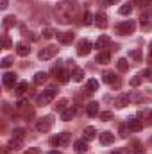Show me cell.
<instances>
[{"mask_svg": "<svg viewBox=\"0 0 152 154\" xmlns=\"http://www.w3.org/2000/svg\"><path fill=\"white\" fill-rule=\"evenodd\" d=\"M66 106H68V99H59L54 108H56V111H61V113H63V111L66 109Z\"/></svg>", "mask_w": 152, "mask_h": 154, "instance_id": "4316f807", "label": "cell"}, {"mask_svg": "<svg viewBox=\"0 0 152 154\" xmlns=\"http://www.w3.org/2000/svg\"><path fill=\"white\" fill-rule=\"evenodd\" d=\"M131 11H132V4H129V2H127V4H123V5L120 7V11H118V13H120V14H123V16H127V14H131Z\"/></svg>", "mask_w": 152, "mask_h": 154, "instance_id": "f546056e", "label": "cell"}, {"mask_svg": "<svg viewBox=\"0 0 152 154\" xmlns=\"http://www.w3.org/2000/svg\"><path fill=\"white\" fill-rule=\"evenodd\" d=\"M2 43H4V48H11V39H9V36H7V34H4Z\"/></svg>", "mask_w": 152, "mask_h": 154, "instance_id": "f35d334b", "label": "cell"}, {"mask_svg": "<svg viewBox=\"0 0 152 154\" xmlns=\"http://www.w3.org/2000/svg\"><path fill=\"white\" fill-rule=\"evenodd\" d=\"M129 57H131V59H134V61H141V57H143V56H141V52H140V50H131V52H129Z\"/></svg>", "mask_w": 152, "mask_h": 154, "instance_id": "d6a6232c", "label": "cell"}, {"mask_svg": "<svg viewBox=\"0 0 152 154\" xmlns=\"http://www.w3.org/2000/svg\"><path fill=\"white\" fill-rule=\"evenodd\" d=\"M13 134H14L13 138H23V129H14Z\"/></svg>", "mask_w": 152, "mask_h": 154, "instance_id": "b9f144b4", "label": "cell"}, {"mask_svg": "<svg viewBox=\"0 0 152 154\" xmlns=\"http://www.w3.org/2000/svg\"><path fill=\"white\" fill-rule=\"evenodd\" d=\"M2 81H4V84H5L7 88H13V86L16 84V74H13V72H5L4 77H2Z\"/></svg>", "mask_w": 152, "mask_h": 154, "instance_id": "7c38bea8", "label": "cell"}, {"mask_svg": "<svg viewBox=\"0 0 152 154\" xmlns=\"http://www.w3.org/2000/svg\"><path fill=\"white\" fill-rule=\"evenodd\" d=\"M25 154H38V151H36V149H31V151H27Z\"/></svg>", "mask_w": 152, "mask_h": 154, "instance_id": "c3c4849f", "label": "cell"}, {"mask_svg": "<svg viewBox=\"0 0 152 154\" xmlns=\"http://www.w3.org/2000/svg\"><path fill=\"white\" fill-rule=\"evenodd\" d=\"M95 25H97L99 29H106V27H108V14H106L104 11H99V13L95 14Z\"/></svg>", "mask_w": 152, "mask_h": 154, "instance_id": "9c48e42d", "label": "cell"}, {"mask_svg": "<svg viewBox=\"0 0 152 154\" xmlns=\"http://www.w3.org/2000/svg\"><path fill=\"white\" fill-rule=\"evenodd\" d=\"M102 77H104V82H108L109 86H116V88L120 86V79H118V75H116L114 72H111V70H106Z\"/></svg>", "mask_w": 152, "mask_h": 154, "instance_id": "ba28073f", "label": "cell"}, {"mask_svg": "<svg viewBox=\"0 0 152 154\" xmlns=\"http://www.w3.org/2000/svg\"><path fill=\"white\" fill-rule=\"evenodd\" d=\"M57 52H59V48L54 47V45H50V47H45L43 50H39L38 57L41 61H48V59H52L54 56H57Z\"/></svg>", "mask_w": 152, "mask_h": 154, "instance_id": "5b68a950", "label": "cell"}, {"mask_svg": "<svg viewBox=\"0 0 152 154\" xmlns=\"http://www.w3.org/2000/svg\"><path fill=\"white\" fill-rule=\"evenodd\" d=\"M54 75L59 79V82H68V79H70V72H66V70H63V68H54Z\"/></svg>", "mask_w": 152, "mask_h": 154, "instance_id": "4fadbf2b", "label": "cell"}, {"mask_svg": "<svg viewBox=\"0 0 152 154\" xmlns=\"http://www.w3.org/2000/svg\"><path fill=\"white\" fill-rule=\"evenodd\" d=\"M52 125H54V116L47 115V116H43V118H39L38 120L36 129H38L39 133H48V131L52 129Z\"/></svg>", "mask_w": 152, "mask_h": 154, "instance_id": "277c9868", "label": "cell"}, {"mask_svg": "<svg viewBox=\"0 0 152 154\" xmlns=\"http://www.w3.org/2000/svg\"><path fill=\"white\" fill-rule=\"evenodd\" d=\"M147 124H150V125H152V111L149 113V116H147Z\"/></svg>", "mask_w": 152, "mask_h": 154, "instance_id": "7dc6e473", "label": "cell"}, {"mask_svg": "<svg viewBox=\"0 0 152 154\" xmlns=\"http://www.w3.org/2000/svg\"><path fill=\"white\" fill-rule=\"evenodd\" d=\"M13 65V57H4L2 59V68H9Z\"/></svg>", "mask_w": 152, "mask_h": 154, "instance_id": "8d00e7d4", "label": "cell"}, {"mask_svg": "<svg viewBox=\"0 0 152 154\" xmlns=\"http://www.w3.org/2000/svg\"><path fill=\"white\" fill-rule=\"evenodd\" d=\"M74 149H75L77 154H84L88 151V143H86V140H77L75 143H74Z\"/></svg>", "mask_w": 152, "mask_h": 154, "instance_id": "e0dca14e", "label": "cell"}, {"mask_svg": "<svg viewBox=\"0 0 152 154\" xmlns=\"http://www.w3.org/2000/svg\"><path fill=\"white\" fill-rule=\"evenodd\" d=\"M82 134H84V140H93V138H95V134H97V131H95V127H91V125H90V127H86V129H84V133H82Z\"/></svg>", "mask_w": 152, "mask_h": 154, "instance_id": "83f0119b", "label": "cell"}, {"mask_svg": "<svg viewBox=\"0 0 152 154\" xmlns=\"http://www.w3.org/2000/svg\"><path fill=\"white\" fill-rule=\"evenodd\" d=\"M116 2H120V0H102L104 5H113V4H116Z\"/></svg>", "mask_w": 152, "mask_h": 154, "instance_id": "ee69618b", "label": "cell"}, {"mask_svg": "<svg viewBox=\"0 0 152 154\" xmlns=\"http://www.w3.org/2000/svg\"><path fill=\"white\" fill-rule=\"evenodd\" d=\"M7 4H9L7 0H0V7H2V9H7Z\"/></svg>", "mask_w": 152, "mask_h": 154, "instance_id": "f6af8a7d", "label": "cell"}, {"mask_svg": "<svg viewBox=\"0 0 152 154\" xmlns=\"http://www.w3.org/2000/svg\"><path fill=\"white\" fill-rule=\"evenodd\" d=\"M27 88H29V84H27L25 81H22V82H18V84H16V90H14V93H16L18 97H22V95L27 91Z\"/></svg>", "mask_w": 152, "mask_h": 154, "instance_id": "cb8c5ba5", "label": "cell"}, {"mask_svg": "<svg viewBox=\"0 0 152 154\" xmlns=\"http://www.w3.org/2000/svg\"><path fill=\"white\" fill-rule=\"evenodd\" d=\"M72 77H74V81H75V82H81V81H82V77H84V70H82V68H74V72H72Z\"/></svg>", "mask_w": 152, "mask_h": 154, "instance_id": "f1b7e54d", "label": "cell"}, {"mask_svg": "<svg viewBox=\"0 0 152 154\" xmlns=\"http://www.w3.org/2000/svg\"><path fill=\"white\" fill-rule=\"evenodd\" d=\"M127 127H129L131 133H132V131H140V129H143V122L138 120V118H129V120H127Z\"/></svg>", "mask_w": 152, "mask_h": 154, "instance_id": "8fae6325", "label": "cell"}, {"mask_svg": "<svg viewBox=\"0 0 152 154\" xmlns=\"http://www.w3.org/2000/svg\"><path fill=\"white\" fill-rule=\"evenodd\" d=\"M113 142H114V134L113 133H109V131L100 133V143H102V145H111Z\"/></svg>", "mask_w": 152, "mask_h": 154, "instance_id": "5bb4252c", "label": "cell"}, {"mask_svg": "<svg viewBox=\"0 0 152 154\" xmlns=\"http://www.w3.org/2000/svg\"><path fill=\"white\" fill-rule=\"evenodd\" d=\"M91 18H93V16H91V13H90V11H86V13H84V16H82V23H84V25H90V23L93 22Z\"/></svg>", "mask_w": 152, "mask_h": 154, "instance_id": "e575fe53", "label": "cell"}, {"mask_svg": "<svg viewBox=\"0 0 152 154\" xmlns=\"http://www.w3.org/2000/svg\"><path fill=\"white\" fill-rule=\"evenodd\" d=\"M50 154H59V152H50Z\"/></svg>", "mask_w": 152, "mask_h": 154, "instance_id": "816d5d0a", "label": "cell"}, {"mask_svg": "<svg viewBox=\"0 0 152 154\" xmlns=\"http://www.w3.org/2000/svg\"><path fill=\"white\" fill-rule=\"evenodd\" d=\"M22 147V138H13L9 142V149H20Z\"/></svg>", "mask_w": 152, "mask_h": 154, "instance_id": "1f68e13d", "label": "cell"}, {"mask_svg": "<svg viewBox=\"0 0 152 154\" xmlns=\"http://www.w3.org/2000/svg\"><path fill=\"white\" fill-rule=\"evenodd\" d=\"M143 77H147L149 81H152V68H147V70L143 72Z\"/></svg>", "mask_w": 152, "mask_h": 154, "instance_id": "7bdbcfd3", "label": "cell"}, {"mask_svg": "<svg viewBox=\"0 0 152 154\" xmlns=\"http://www.w3.org/2000/svg\"><path fill=\"white\" fill-rule=\"evenodd\" d=\"M116 66H118L120 72H127V70H129V63H127V59H120V61L116 63Z\"/></svg>", "mask_w": 152, "mask_h": 154, "instance_id": "4dcf8cb0", "label": "cell"}, {"mask_svg": "<svg viewBox=\"0 0 152 154\" xmlns=\"http://www.w3.org/2000/svg\"><path fill=\"white\" fill-rule=\"evenodd\" d=\"M113 154H132V149H118Z\"/></svg>", "mask_w": 152, "mask_h": 154, "instance_id": "60d3db41", "label": "cell"}, {"mask_svg": "<svg viewBox=\"0 0 152 154\" xmlns=\"http://www.w3.org/2000/svg\"><path fill=\"white\" fill-rule=\"evenodd\" d=\"M74 116H75V109H74V108H66V109L61 113V120L68 122V120H72Z\"/></svg>", "mask_w": 152, "mask_h": 154, "instance_id": "603a6c76", "label": "cell"}, {"mask_svg": "<svg viewBox=\"0 0 152 154\" xmlns=\"http://www.w3.org/2000/svg\"><path fill=\"white\" fill-rule=\"evenodd\" d=\"M129 133H131V131H129L127 124H122V125H120V136H122V138H125V136H127Z\"/></svg>", "mask_w": 152, "mask_h": 154, "instance_id": "d590c367", "label": "cell"}, {"mask_svg": "<svg viewBox=\"0 0 152 154\" xmlns=\"http://www.w3.org/2000/svg\"><path fill=\"white\" fill-rule=\"evenodd\" d=\"M113 118V113L111 111H106V113H100V120H111Z\"/></svg>", "mask_w": 152, "mask_h": 154, "instance_id": "ab89813d", "label": "cell"}, {"mask_svg": "<svg viewBox=\"0 0 152 154\" xmlns=\"http://www.w3.org/2000/svg\"><path fill=\"white\" fill-rule=\"evenodd\" d=\"M141 79H143L141 75H134L132 79H131V86H140V82H141Z\"/></svg>", "mask_w": 152, "mask_h": 154, "instance_id": "74e56055", "label": "cell"}, {"mask_svg": "<svg viewBox=\"0 0 152 154\" xmlns=\"http://www.w3.org/2000/svg\"><path fill=\"white\" fill-rule=\"evenodd\" d=\"M129 102H131V95H127V93H120L116 99H114V106L116 108H125V106H129Z\"/></svg>", "mask_w": 152, "mask_h": 154, "instance_id": "30bf717a", "label": "cell"}, {"mask_svg": "<svg viewBox=\"0 0 152 154\" xmlns=\"http://www.w3.org/2000/svg\"><path fill=\"white\" fill-rule=\"evenodd\" d=\"M91 48H93L91 41H88V39H81V41L77 43V56L84 57V56H88V54L91 52Z\"/></svg>", "mask_w": 152, "mask_h": 154, "instance_id": "52a82bcc", "label": "cell"}, {"mask_svg": "<svg viewBox=\"0 0 152 154\" xmlns=\"http://www.w3.org/2000/svg\"><path fill=\"white\" fill-rule=\"evenodd\" d=\"M57 32H54V29H50V27H47L45 31H43V38L45 39H50V38H54Z\"/></svg>", "mask_w": 152, "mask_h": 154, "instance_id": "836d02e7", "label": "cell"}, {"mask_svg": "<svg viewBox=\"0 0 152 154\" xmlns=\"http://www.w3.org/2000/svg\"><path fill=\"white\" fill-rule=\"evenodd\" d=\"M114 31H116L118 34H122V36H127V34H132V32L136 31V23H134V20H125V22L118 23V25L114 27Z\"/></svg>", "mask_w": 152, "mask_h": 154, "instance_id": "7a4b0ae2", "label": "cell"}, {"mask_svg": "<svg viewBox=\"0 0 152 154\" xmlns=\"http://www.w3.org/2000/svg\"><path fill=\"white\" fill-rule=\"evenodd\" d=\"M54 13H56V18H57L59 23H70L72 18L79 13V2H75V0H61L56 5Z\"/></svg>", "mask_w": 152, "mask_h": 154, "instance_id": "6da1fadb", "label": "cell"}, {"mask_svg": "<svg viewBox=\"0 0 152 154\" xmlns=\"http://www.w3.org/2000/svg\"><path fill=\"white\" fill-rule=\"evenodd\" d=\"M29 52H31V48H29L25 43H16V54H18V56L25 57V56H29Z\"/></svg>", "mask_w": 152, "mask_h": 154, "instance_id": "d6986e66", "label": "cell"}, {"mask_svg": "<svg viewBox=\"0 0 152 154\" xmlns=\"http://www.w3.org/2000/svg\"><path fill=\"white\" fill-rule=\"evenodd\" d=\"M108 45H111L109 36H106V34H104V36H100V38L97 39V48H99V50H100V48H106Z\"/></svg>", "mask_w": 152, "mask_h": 154, "instance_id": "7402d4cb", "label": "cell"}, {"mask_svg": "<svg viewBox=\"0 0 152 154\" xmlns=\"http://www.w3.org/2000/svg\"><path fill=\"white\" fill-rule=\"evenodd\" d=\"M70 140H72L70 133H61V134H56L50 138V145L52 147H66L70 143Z\"/></svg>", "mask_w": 152, "mask_h": 154, "instance_id": "3957f363", "label": "cell"}, {"mask_svg": "<svg viewBox=\"0 0 152 154\" xmlns=\"http://www.w3.org/2000/svg\"><path fill=\"white\" fill-rule=\"evenodd\" d=\"M22 2H29V0H22Z\"/></svg>", "mask_w": 152, "mask_h": 154, "instance_id": "f5cc1de1", "label": "cell"}, {"mask_svg": "<svg viewBox=\"0 0 152 154\" xmlns=\"http://www.w3.org/2000/svg\"><path fill=\"white\" fill-rule=\"evenodd\" d=\"M47 79H48V75L45 74V72H38L36 75H34V84H45L47 82Z\"/></svg>", "mask_w": 152, "mask_h": 154, "instance_id": "484cf974", "label": "cell"}, {"mask_svg": "<svg viewBox=\"0 0 152 154\" xmlns=\"http://www.w3.org/2000/svg\"><path fill=\"white\" fill-rule=\"evenodd\" d=\"M132 154H145V149H136Z\"/></svg>", "mask_w": 152, "mask_h": 154, "instance_id": "bcb514c9", "label": "cell"}, {"mask_svg": "<svg viewBox=\"0 0 152 154\" xmlns=\"http://www.w3.org/2000/svg\"><path fill=\"white\" fill-rule=\"evenodd\" d=\"M97 90H99V81H97V79H90L84 91H86V93H93V91H97Z\"/></svg>", "mask_w": 152, "mask_h": 154, "instance_id": "44dd1931", "label": "cell"}, {"mask_svg": "<svg viewBox=\"0 0 152 154\" xmlns=\"http://www.w3.org/2000/svg\"><path fill=\"white\" fill-rule=\"evenodd\" d=\"M86 113H88V116H97L99 115V104L97 102H90L86 106Z\"/></svg>", "mask_w": 152, "mask_h": 154, "instance_id": "ffe728a7", "label": "cell"}, {"mask_svg": "<svg viewBox=\"0 0 152 154\" xmlns=\"http://www.w3.org/2000/svg\"><path fill=\"white\" fill-rule=\"evenodd\" d=\"M56 97H57V91H56V90H47V91H43L38 97V104L39 106H47V104H50Z\"/></svg>", "mask_w": 152, "mask_h": 154, "instance_id": "8992f818", "label": "cell"}, {"mask_svg": "<svg viewBox=\"0 0 152 154\" xmlns=\"http://www.w3.org/2000/svg\"><path fill=\"white\" fill-rule=\"evenodd\" d=\"M2 154H9V147H4L2 149Z\"/></svg>", "mask_w": 152, "mask_h": 154, "instance_id": "681fc988", "label": "cell"}, {"mask_svg": "<svg viewBox=\"0 0 152 154\" xmlns=\"http://www.w3.org/2000/svg\"><path fill=\"white\" fill-rule=\"evenodd\" d=\"M56 36H57V39L61 43H65V45H68V43L74 41V32H57Z\"/></svg>", "mask_w": 152, "mask_h": 154, "instance_id": "2e32d148", "label": "cell"}, {"mask_svg": "<svg viewBox=\"0 0 152 154\" xmlns=\"http://www.w3.org/2000/svg\"><path fill=\"white\" fill-rule=\"evenodd\" d=\"M109 59H111V54H109V52H106V50H100V52L97 54V59H95V61H97L99 65H108V63H109Z\"/></svg>", "mask_w": 152, "mask_h": 154, "instance_id": "9a60e30c", "label": "cell"}, {"mask_svg": "<svg viewBox=\"0 0 152 154\" xmlns=\"http://www.w3.org/2000/svg\"><path fill=\"white\" fill-rule=\"evenodd\" d=\"M149 63H150V65H152V54H150V56H149Z\"/></svg>", "mask_w": 152, "mask_h": 154, "instance_id": "f907efd6", "label": "cell"}, {"mask_svg": "<svg viewBox=\"0 0 152 154\" xmlns=\"http://www.w3.org/2000/svg\"><path fill=\"white\" fill-rule=\"evenodd\" d=\"M2 25H4V29H11V27L16 25V18L14 16H5L4 22H2Z\"/></svg>", "mask_w": 152, "mask_h": 154, "instance_id": "d4e9b609", "label": "cell"}, {"mask_svg": "<svg viewBox=\"0 0 152 154\" xmlns=\"http://www.w3.org/2000/svg\"><path fill=\"white\" fill-rule=\"evenodd\" d=\"M152 18V9L150 7H147V9H143L141 11V14H140V22H141V25H145V23H149Z\"/></svg>", "mask_w": 152, "mask_h": 154, "instance_id": "ac0fdd59", "label": "cell"}]
</instances>
